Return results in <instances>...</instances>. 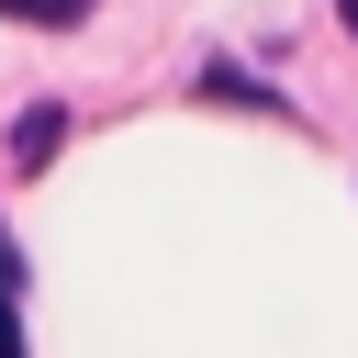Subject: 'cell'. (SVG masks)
<instances>
[{
    "instance_id": "cell-1",
    "label": "cell",
    "mask_w": 358,
    "mask_h": 358,
    "mask_svg": "<svg viewBox=\"0 0 358 358\" xmlns=\"http://www.w3.org/2000/svg\"><path fill=\"white\" fill-rule=\"evenodd\" d=\"M11 22H90V0H0Z\"/></svg>"
},
{
    "instance_id": "cell-2",
    "label": "cell",
    "mask_w": 358,
    "mask_h": 358,
    "mask_svg": "<svg viewBox=\"0 0 358 358\" xmlns=\"http://www.w3.org/2000/svg\"><path fill=\"white\" fill-rule=\"evenodd\" d=\"M336 11H347V34H358V0H336Z\"/></svg>"
}]
</instances>
